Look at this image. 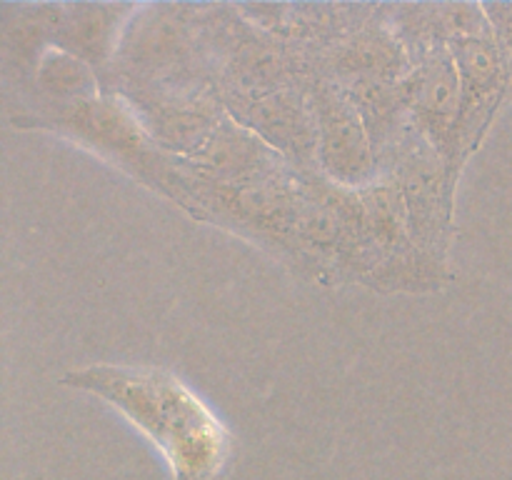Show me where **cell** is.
I'll use <instances>...</instances> for the list:
<instances>
[{
    "label": "cell",
    "instance_id": "obj_3",
    "mask_svg": "<svg viewBox=\"0 0 512 480\" xmlns=\"http://www.w3.org/2000/svg\"><path fill=\"white\" fill-rule=\"evenodd\" d=\"M310 110L318 133V168L325 178L348 188L375 183L378 160L358 105L325 75L313 73Z\"/></svg>",
    "mask_w": 512,
    "mask_h": 480
},
{
    "label": "cell",
    "instance_id": "obj_2",
    "mask_svg": "<svg viewBox=\"0 0 512 480\" xmlns=\"http://www.w3.org/2000/svg\"><path fill=\"white\" fill-rule=\"evenodd\" d=\"M445 38L460 70L463 103L445 160L458 183L465 160L473 155L493 123L510 83L512 58L495 35L483 5H440Z\"/></svg>",
    "mask_w": 512,
    "mask_h": 480
},
{
    "label": "cell",
    "instance_id": "obj_1",
    "mask_svg": "<svg viewBox=\"0 0 512 480\" xmlns=\"http://www.w3.org/2000/svg\"><path fill=\"white\" fill-rule=\"evenodd\" d=\"M60 385L100 398L158 448L173 480H218L230 435L185 380L153 365L95 363L63 373Z\"/></svg>",
    "mask_w": 512,
    "mask_h": 480
},
{
    "label": "cell",
    "instance_id": "obj_4",
    "mask_svg": "<svg viewBox=\"0 0 512 480\" xmlns=\"http://www.w3.org/2000/svg\"><path fill=\"white\" fill-rule=\"evenodd\" d=\"M483 13L488 15L495 35L512 58V5H483Z\"/></svg>",
    "mask_w": 512,
    "mask_h": 480
}]
</instances>
